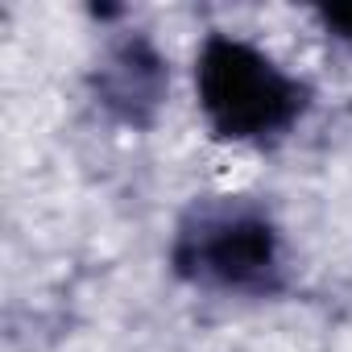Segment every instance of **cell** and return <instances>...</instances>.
Here are the masks:
<instances>
[{
	"label": "cell",
	"mask_w": 352,
	"mask_h": 352,
	"mask_svg": "<svg viewBox=\"0 0 352 352\" xmlns=\"http://www.w3.org/2000/svg\"><path fill=\"white\" fill-rule=\"evenodd\" d=\"M170 270L208 294L274 298L286 290V241L265 204L204 195L174 224Z\"/></svg>",
	"instance_id": "1"
},
{
	"label": "cell",
	"mask_w": 352,
	"mask_h": 352,
	"mask_svg": "<svg viewBox=\"0 0 352 352\" xmlns=\"http://www.w3.org/2000/svg\"><path fill=\"white\" fill-rule=\"evenodd\" d=\"M195 100L212 137L232 145H278L311 112L307 79L224 30H212L195 50Z\"/></svg>",
	"instance_id": "2"
},
{
	"label": "cell",
	"mask_w": 352,
	"mask_h": 352,
	"mask_svg": "<svg viewBox=\"0 0 352 352\" xmlns=\"http://www.w3.org/2000/svg\"><path fill=\"white\" fill-rule=\"evenodd\" d=\"M315 17H319V25L327 30V38H336L340 46L352 50V5H323Z\"/></svg>",
	"instance_id": "4"
},
{
	"label": "cell",
	"mask_w": 352,
	"mask_h": 352,
	"mask_svg": "<svg viewBox=\"0 0 352 352\" xmlns=\"http://www.w3.org/2000/svg\"><path fill=\"white\" fill-rule=\"evenodd\" d=\"M91 83H96V100L104 104V112H112L120 124L141 129L162 108L166 58L157 54V46L145 34H129L104 50Z\"/></svg>",
	"instance_id": "3"
}]
</instances>
